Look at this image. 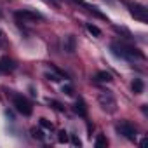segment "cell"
I'll list each match as a JSON object with an SVG mask.
<instances>
[{
	"mask_svg": "<svg viewBox=\"0 0 148 148\" xmlns=\"http://www.w3.org/2000/svg\"><path fill=\"white\" fill-rule=\"evenodd\" d=\"M75 112H77L80 117H87V108H86V105H84L82 99H79V101L75 103Z\"/></svg>",
	"mask_w": 148,
	"mask_h": 148,
	"instance_id": "obj_9",
	"label": "cell"
},
{
	"mask_svg": "<svg viewBox=\"0 0 148 148\" xmlns=\"http://www.w3.org/2000/svg\"><path fill=\"white\" fill-rule=\"evenodd\" d=\"M98 101L101 105V108L108 113H115L117 112V99L113 98L112 91H99L98 94Z\"/></svg>",
	"mask_w": 148,
	"mask_h": 148,
	"instance_id": "obj_1",
	"label": "cell"
},
{
	"mask_svg": "<svg viewBox=\"0 0 148 148\" xmlns=\"http://www.w3.org/2000/svg\"><path fill=\"white\" fill-rule=\"evenodd\" d=\"M14 106H16V110H18L19 113H23L25 117H30L32 112H33L30 101H28L25 96H14Z\"/></svg>",
	"mask_w": 148,
	"mask_h": 148,
	"instance_id": "obj_3",
	"label": "cell"
},
{
	"mask_svg": "<svg viewBox=\"0 0 148 148\" xmlns=\"http://www.w3.org/2000/svg\"><path fill=\"white\" fill-rule=\"evenodd\" d=\"M94 145L98 146V148H103V146H106L108 145V139L103 136V134H99L98 138H96V141H94Z\"/></svg>",
	"mask_w": 148,
	"mask_h": 148,
	"instance_id": "obj_11",
	"label": "cell"
},
{
	"mask_svg": "<svg viewBox=\"0 0 148 148\" xmlns=\"http://www.w3.org/2000/svg\"><path fill=\"white\" fill-rule=\"evenodd\" d=\"M75 49H77V40H75V37H73V35H68V37L64 38V51H66V52H75Z\"/></svg>",
	"mask_w": 148,
	"mask_h": 148,
	"instance_id": "obj_7",
	"label": "cell"
},
{
	"mask_svg": "<svg viewBox=\"0 0 148 148\" xmlns=\"http://www.w3.org/2000/svg\"><path fill=\"white\" fill-rule=\"evenodd\" d=\"M40 125H42V127H45V129H52V124H51L47 119H40Z\"/></svg>",
	"mask_w": 148,
	"mask_h": 148,
	"instance_id": "obj_15",
	"label": "cell"
},
{
	"mask_svg": "<svg viewBox=\"0 0 148 148\" xmlns=\"http://www.w3.org/2000/svg\"><path fill=\"white\" fill-rule=\"evenodd\" d=\"M63 92L66 94V96H73V87L68 84V86H63Z\"/></svg>",
	"mask_w": 148,
	"mask_h": 148,
	"instance_id": "obj_14",
	"label": "cell"
},
{
	"mask_svg": "<svg viewBox=\"0 0 148 148\" xmlns=\"http://www.w3.org/2000/svg\"><path fill=\"white\" fill-rule=\"evenodd\" d=\"M32 134H33V138H37V139H44V138H45V134H44L40 129H35V127L32 129Z\"/></svg>",
	"mask_w": 148,
	"mask_h": 148,
	"instance_id": "obj_13",
	"label": "cell"
},
{
	"mask_svg": "<svg viewBox=\"0 0 148 148\" xmlns=\"http://www.w3.org/2000/svg\"><path fill=\"white\" fill-rule=\"evenodd\" d=\"M117 131H119L124 138H127L129 141H134V139H136V127H134L131 122H127V120L120 122V124L117 125Z\"/></svg>",
	"mask_w": 148,
	"mask_h": 148,
	"instance_id": "obj_4",
	"label": "cell"
},
{
	"mask_svg": "<svg viewBox=\"0 0 148 148\" xmlns=\"http://www.w3.org/2000/svg\"><path fill=\"white\" fill-rule=\"evenodd\" d=\"M71 141H73V145H75V146H80V139L77 136H71Z\"/></svg>",
	"mask_w": 148,
	"mask_h": 148,
	"instance_id": "obj_17",
	"label": "cell"
},
{
	"mask_svg": "<svg viewBox=\"0 0 148 148\" xmlns=\"http://www.w3.org/2000/svg\"><path fill=\"white\" fill-rule=\"evenodd\" d=\"M94 79H96L98 82H112V80H113L112 73H108V71H98Z\"/></svg>",
	"mask_w": 148,
	"mask_h": 148,
	"instance_id": "obj_8",
	"label": "cell"
},
{
	"mask_svg": "<svg viewBox=\"0 0 148 148\" xmlns=\"http://www.w3.org/2000/svg\"><path fill=\"white\" fill-rule=\"evenodd\" d=\"M14 68H16V64H14V61L11 58L4 56L2 59H0V70H2V71H12Z\"/></svg>",
	"mask_w": 148,
	"mask_h": 148,
	"instance_id": "obj_6",
	"label": "cell"
},
{
	"mask_svg": "<svg viewBox=\"0 0 148 148\" xmlns=\"http://www.w3.org/2000/svg\"><path fill=\"white\" fill-rule=\"evenodd\" d=\"M87 32L92 33L94 37H101V30H99L96 25H91V23H89V25H87Z\"/></svg>",
	"mask_w": 148,
	"mask_h": 148,
	"instance_id": "obj_12",
	"label": "cell"
},
{
	"mask_svg": "<svg viewBox=\"0 0 148 148\" xmlns=\"http://www.w3.org/2000/svg\"><path fill=\"white\" fill-rule=\"evenodd\" d=\"M59 141H61V143H66V141H68V134H66L64 131L59 132Z\"/></svg>",
	"mask_w": 148,
	"mask_h": 148,
	"instance_id": "obj_16",
	"label": "cell"
},
{
	"mask_svg": "<svg viewBox=\"0 0 148 148\" xmlns=\"http://www.w3.org/2000/svg\"><path fill=\"white\" fill-rule=\"evenodd\" d=\"M2 42H4V33L0 32V44H2Z\"/></svg>",
	"mask_w": 148,
	"mask_h": 148,
	"instance_id": "obj_18",
	"label": "cell"
},
{
	"mask_svg": "<svg viewBox=\"0 0 148 148\" xmlns=\"http://www.w3.org/2000/svg\"><path fill=\"white\" fill-rule=\"evenodd\" d=\"M106 2H110V0H106Z\"/></svg>",
	"mask_w": 148,
	"mask_h": 148,
	"instance_id": "obj_19",
	"label": "cell"
},
{
	"mask_svg": "<svg viewBox=\"0 0 148 148\" xmlns=\"http://www.w3.org/2000/svg\"><path fill=\"white\" fill-rule=\"evenodd\" d=\"M127 7H129L131 14L134 16V19H138L141 23H146L148 21V11H146V7H143L139 4H131V2H127Z\"/></svg>",
	"mask_w": 148,
	"mask_h": 148,
	"instance_id": "obj_2",
	"label": "cell"
},
{
	"mask_svg": "<svg viewBox=\"0 0 148 148\" xmlns=\"http://www.w3.org/2000/svg\"><path fill=\"white\" fill-rule=\"evenodd\" d=\"M16 18H19V19H26V21H40V19H44L42 14L33 12V11H19V12H16Z\"/></svg>",
	"mask_w": 148,
	"mask_h": 148,
	"instance_id": "obj_5",
	"label": "cell"
},
{
	"mask_svg": "<svg viewBox=\"0 0 148 148\" xmlns=\"http://www.w3.org/2000/svg\"><path fill=\"white\" fill-rule=\"evenodd\" d=\"M143 89H145L143 80H141V79H136V80L132 82V92H134V94H141V92H143Z\"/></svg>",
	"mask_w": 148,
	"mask_h": 148,
	"instance_id": "obj_10",
	"label": "cell"
}]
</instances>
